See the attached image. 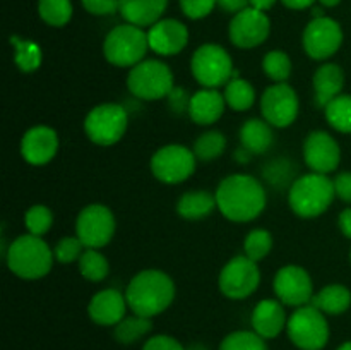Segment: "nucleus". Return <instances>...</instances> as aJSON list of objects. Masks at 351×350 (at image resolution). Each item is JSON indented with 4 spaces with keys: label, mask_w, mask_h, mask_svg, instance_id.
Here are the masks:
<instances>
[{
    "label": "nucleus",
    "mask_w": 351,
    "mask_h": 350,
    "mask_svg": "<svg viewBox=\"0 0 351 350\" xmlns=\"http://www.w3.org/2000/svg\"><path fill=\"white\" fill-rule=\"evenodd\" d=\"M215 196L221 215L235 223L256 220L267 202L263 184L247 174H233L223 178Z\"/></svg>",
    "instance_id": "f257e3e1"
},
{
    "label": "nucleus",
    "mask_w": 351,
    "mask_h": 350,
    "mask_svg": "<svg viewBox=\"0 0 351 350\" xmlns=\"http://www.w3.org/2000/svg\"><path fill=\"white\" fill-rule=\"evenodd\" d=\"M125 299L134 314L153 319L171 305L175 283L165 271L143 270L127 285Z\"/></svg>",
    "instance_id": "f03ea898"
},
{
    "label": "nucleus",
    "mask_w": 351,
    "mask_h": 350,
    "mask_svg": "<svg viewBox=\"0 0 351 350\" xmlns=\"http://www.w3.org/2000/svg\"><path fill=\"white\" fill-rule=\"evenodd\" d=\"M5 261L16 277L23 280H38L50 273L55 254L41 237L26 233L10 242Z\"/></svg>",
    "instance_id": "7ed1b4c3"
},
{
    "label": "nucleus",
    "mask_w": 351,
    "mask_h": 350,
    "mask_svg": "<svg viewBox=\"0 0 351 350\" xmlns=\"http://www.w3.org/2000/svg\"><path fill=\"white\" fill-rule=\"evenodd\" d=\"M335 198V180L315 172L300 175L288 191L290 208L300 218H317L328 211Z\"/></svg>",
    "instance_id": "20e7f679"
},
{
    "label": "nucleus",
    "mask_w": 351,
    "mask_h": 350,
    "mask_svg": "<svg viewBox=\"0 0 351 350\" xmlns=\"http://www.w3.org/2000/svg\"><path fill=\"white\" fill-rule=\"evenodd\" d=\"M147 50H149V40L146 31L129 23L113 27L106 34L103 43V55L106 62L122 69H132L134 65L143 62Z\"/></svg>",
    "instance_id": "39448f33"
},
{
    "label": "nucleus",
    "mask_w": 351,
    "mask_h": 350,
    "mask_svg": "<svg viewBox=\"0 0 351 350\" xmlns=\"http://www.w3.org/2000/svg\"><path fill=\"white\" fill-rule=\"evenodd\" d=\"M288 338L300 350H322L329 342V323L326 314L315 305L307 304L297 307L288 318Z\"/></svg>",
    "instance_id": "423d86ee"
},
{
    "label": "nucleus",
    "mask_w": 351,
    "mask_h": 350,
    "mask_svg": "<svg viewBox=\"0 0 351 350\" xmlns=\"http://www.w3.org/2000/svg\"><path fill=\"white\" fill-rule=\"evenodd\" d=\"M127 88L136 98L154 102L167 98L175 88L173 72L165 62L143 60L130 69L127 75Z\"/></svg>",
    "instance_id": "0eeeda50"
},
{
    "label": "nucleus",
    "mask_w": 351,
    "mask_h": 350,
    "mask_svg": "<svg viewBox=\"0 0 351 350\" xmlns=\"http://www.w3.org/2000/svg\"><path fill=\"white\" fill-rule=\"evenodd\" d=\"M191 71L195 81L209 89L226 86L230 79L237 78L230 54L216 43L201 45L194 51L191 58Z\"/></svg>",
    "instance_id": "6e6552de"
},
{
    "label": "nucleus",
    "mask_w": 351,
    "mask_h": 350,
    "mask_svg": "<svg viewBox=\"0 0 351 350\" xmlns=\"http://www.w3.org/2000/svg\"><path fill=\"white\" fill-rule=\"evenodd\" d=\"M129 126L127 110L119 103H101L89 110L84 120V132L98 146H113L125 134Z\"/></svg>",
    "instance_id": "1a4fd4ad"
},
{
    "label": "nucleus",
    "mask_w": 351,
    "mask_h": 350,
    "mask_svg": "<svg viewBox=\"0 0 351 350\" xmlns=\"http://www.w3.org/2000/svg\"><path fill=\"white\" fill-rule=\"evenodd\" d=\"M115 216L105 205L93 202L79 211L75 220V235L86 249H101L115 235Z\"/></svg>",
    "instance_id": "9d476101"
},
{
    "label": "nucleus",
    "mask_w": 351,
    "mask_h": 350,
    "mask_svg": "<svg viewBox=\"0 0 351 350\" xmlns=\"http://www.w3.org/2000/svg\"><path fill=\"white\" fill-rule=\"evenodd\" d=\"M194 151L184 144L161 146L151 158V172L163 184H180L187 180L197 163Z\"/></svg>",
    "instance_id": "9b49d317"
},
{
    "label": "nucleus",
    "mask_w": 351,
    "mask_h": 350,
    "mask_svg": "<svg viewBox=\"0 0 351 350\" xmlns=\"http://www.w3.org/2000/svg\"><path fill=\"white\" fill-rule=\"evenodd\" d=\"M261 283V271L256 261L250 257L235 256L223 266L218 285L225 297L242 301L250 297Z\"/></svg>",
    "instance_id": "f8f14e48"
},
{
    "label": "nucleus",
    "mask_w": 351,
    "mask_h": 350,
    "mask_svg": "<svg viewBox=\"0 0 351 350\" xmlns=\"http://www.w3.org/2000/svg\"><path fill=\"white\" fill-rule=\"evenodd\" d=\"M261 112L273 127L285 129L291 126L300 112L297 91L288 82H274L263 93Z\"/></svg>",
    "instance_id": "ddd939ff"
},
{
    "label": "nucleus",
    "mask_w": 351,
    "mask_h": 350,
    "mask_svg": "<svg viewBox=\"0 0 351 350\" xmlns=\"http://www.w3.org/2000/svg\"><path fill=\"white\" fill-rule=\"evenodd\" d=\"M274 294L278 301L290 307H302L311 304L314 299V285L307 270L297 264L280 268L273 280Z\"/></svg>",
    "instance_id": "4468645a"
},
{
    "label": "nucleus",
    "mask_w": 351,
    "mask_h": 350,
    "mask_svg": "<svg viewBox=\"0 0 351 350\" xmlns=\"http://www.w3.org/2000/svg\"><path fill=\"white\" fill-rule=\"evenodd\" d=\"M304 48L314 60H328L343 45V30L331 17H314L304 31Z\"/></svg>",
    "instance_id": "2eb2a0df"
},
{
    "label": "nucleus",
    "mask_w": 351,
    "mask_h": 350,
    "mask_svg": "<svg viewBox=\"0 0 351 350\" xmlns=\"http://www.w3.org/2000/svg\"><path fill=\"white\" fill-rule=\"evenodd\" d=\"M271 31L269 17L266 12L254 7L240 10L230 23V41L239 48H256L267 40Z\"/></svg>",
    "instance_id": "dca6fc26"
},
{
    "label": "nucleus",
    "mask_w": 351,
    "mask_h": 350,
    "mask_svg": "<svg viewBox=\"0 0 351 350\" xmlns=\"http://www.w3.org/2000/svg\"><path fill=\"white\" fill-rule=\"evenodd\" d=\"M304 161L315 174H331L341 161L338 141L326 130H312L304 143Z\"/></svg>",
    "instance_id": "f3484780"
},
{
    "label": "nucleus",
    "mask_w": 351,
    "mask_h": 350,
    "mask_svg": "<svg viewBox=\"0 0 351 350\" xmlns=\"http://www.w3.org/2000/svg\"><path fill=\"white\" fill-rule=\"evenodd\" d=\"M58 151L57 130L48 126H34L24 132L21 139V154L24 161L34 167L50 163Z\"/></svg>",
    "instance_id": "a211bd4d"
},
{
    "label": "nucleus",
    "mask_w": 351,
    "mask_h": 350,
    "mask_svg": "<svg viewBox=\"0 0 351 350\" xmlns=\"http://www.w3.org/2000/svg\"><path fill=\"white\" fill-rule=\"evenodd\" d=\"M149 48L158 55L171 57L187 47L189 30L177 19H160L147 31Z\"/></svg>",
    "instance_id": "6ab92c4d"
},
{
    "label": "nucleus",
    "mask_w": 351,
    "mask_h": 350,
    "mask_svg": "<svg viewBox=\"0 0 351 350\" xmlns=\"http://www.w3.org/2000/svg\"><path fill=\"white\" fill-rule=\"evenodd\" d=\"M125 294L117 288H105L96 292L88 304V314L93 323L99 326H117L127 316Z\"/></svg>",
    "instance_id": "aec40b11"
},
{
    "label": "nucleus",
    "mask_w": 351,
    "mask_h": 350,
    "mask_svg": "<svg viewBox=\"0 0 351 350\" xmlns=\"http://www.w3.org/2000/svg\"><path fill=\"white\" fill-rule=\"evenodd\" d=\"M250 325H252L254 331L263 336L264 340L276 338L287 329L288 325L285 304L276 299H264V301L257 302L252 311Z\"/></svg>",
    "instance_id": "412c9836"
},
{
    "label": "nucleus",
    "mask_w": 351,
    "mask_h": 350,
    "mask_svg": "<svg viewBox=\"0 0 351 350\" xmlns=\"http://www.w3.org/2000/svg\"><path fill=\"white\" fill-rule=\"evenodd\" d=\"M225 108L226 102L223 93H219L218 89L202 88L192 95L189 115L199 126H211L216 120H219Z\"/></svg>",
    "instance_id": "4be33fe9"
},
{
    "label": "nucleus",
    "mask_w": 351,
    "mask_h": 350,
    "mask_svg": "<svg viewBox=\"0 0 351 350\" xmlns=\"http://www.w3.org/2000/svg\"><path fill=\"white\" fill-rule=\"evenodd\" d=\"M345 88V72L338 64H324L314 74V98L319 108H326Z\"/></svg>",
    "instance_id": "5701e85b"
},
{
    "label": "nucleus",
    "mask_w": 351,
    "mask_h": 350,
    "mask_svg": "<svg viewBox=\"0 0 351 350\" xmlns=\"http://www.w3.org/2000/svg\"><path fill=\"white\" fill-rule=\"evenodd\" d=\"M167 5L168 0H119V12L129 24L151 27L161 19Z\"/></svg>",
    "instance_id": "b1692460"
},
{
    "label": "nucleus",
    "mask_w": 351,
    "mask_h": 350,
    "mask_svg": "<svg viewBox=\"0 0 351 350\" xmlns=\"http://www.w3.org/2000/svg\"><path fill=\"white\" fill-rule=\"evenodd\" d=\"M274 143L273 126L264 119H249L240 127V146L256 156L269 151Z\"/></svg>",
    "instance_id": "393cba45"
},
{
    "label": "nucleus",
    "mask_w": 351,
    "mask_h": 350,
    "mask_svg": "<svg viewBox=\"0 0 351 350\" xmlns=\"http://www.w3.org/2000/svg\"><path fill=\"white\" fill-rule=\"evenodd\" d=\"M215 208H218L216 196L208 191H189L180 196L177 201V211L184 220H197L208 218Z\"/></svg>",
    "instance_id": "a878e982"
},
{
    "label": "nucleus",
    "mask_w": 351,
    "mask_h": 350,
    "mask_svg": "<svg viewBox=\"0 0 351 350\" xmlns=\"http://www.w3.org/2000/svg\"><path fill=\"white\" fill-rule=\"evenodd\" d=\"M311 304L324 312L326 316H339L350 309L351 292L345 285H328L314 295Z\"/></svg>",
    "instance_id": "bb28decb"
},
{
    "label": "nucleus",
    "mask_w": 351,
    "mask_h": 350,
    "mask_svg": "<svg viewBox=\"0 0 351 350\" xmlns=\"http://www.w3.org/2000/svg\"><path fill=\"white\" fill-rule=\"evenodd\" d=\"M151 329H153L151 318L132 314L125 316L119 325L113 326V336L122 345H132V343H137L143 338H146L151 333Z\"/></svg>",
    "instance_id": "cd10ccee"
},
{
    "label": "nucleus",
    "mask_w": 351,
    "mask_h": 350,
    "mask_svg": "<svg viewBox=\"0 0 351 350\" xmlns=\"http://www.w3.org/2000/svg\"><path fill=\"white\" fill-rule=\"evenodd\" d=\"M225 96L226 106H230L235 112H245V110L252 108L256 103V89L249 81L242 78H232L225 86Z\"/></svg>",
    "instance_id": "c85d7f7f"
},
{
    "label": "nucleus",
    "mask_w": 351,
    "mask_h": 350,
    "mask_svg": "<svg viewBox=\"0 0 351 350\" xmlns=\"http://www.w3.org/2000/svg\"><path fill=\"white\" fill-rule=\"evenodd\" d=\"M14 47V62L23 72H34L43 62V51L34 41L21 40L19 36H10Z\"/></svg>",
    "instance_id": "c756f323"
},
{
    "label": "nucleus",
    "mask_w": 351,
    "mask_h": 350,
    "mask_svg": "<svg viewBox=\"0 0 351 350\" xmlns=\"http://www.w3.org/2000/svg\"><path fill=\"white\" fill-rule=\"evenodd\" d=\"M263 175L271 185L278 189H285L287 185L293 184L298 177L297 175V167H295L293 161L290 158H274V160H269L263 168Z\"/></svg>",
    "instance_id": "7c9ffc66"
},
{
    "label": "nucleus",
    "mask_w": 351,
    "mask_h": 350,
    "mask_svg": "<svg viewBox=\"0 0 351 350\" xmlns=\"http://www.w3.org/2000/svg\"><path fill=\"white\" fill-rule=\"evenodd\" d=\"M326 120L338 132L351 134V95H339L324 108Z\"/></svg>",
    "instance_id": "2f4dec72"
},
{
    "label": "nucleus",
    "mask_w": 351,
    "mask_h": 350,
    "mask_svg": "<svg viewBox=\"0 0 351 350\" xmlns=\"http://www.w3.org/2000/svg\"><path fill=\"white\" fill-rule=\"evenodd\" d=\"M226 150V137L219 130H208L195 139L194 151L195 158L201 161H213L221 156Z\"/></svg>",
    "instance_id": "473e14b6"
},
{
    "label": "nucleus",
    "mask_w": 351,
    "mask_h": 350,
    "mask_svg": "<svg viewBox=\"0 0 351 350\" xmlns=\"http://www.w3.org/2000/svg\"><path fill=\"white\" fill-rule=\"evenodd\" d=\"M79 273L88 281H103L110 273V264L98 249H86L79 257Z\"/></svg>",
    "instance_id": "72a5a7b5"
},
{
    "label": "nucleus",
    "mask_w": 351,
    "mask_h": 350,
    "mask_svg": "<svg viewBox=\"0 0 351 350\" xmlns=\"http://www.w3.org/2000/svg\"><path fill=\"white\" fill-rule=\"evenodd\" d=\"M40 17L53 27H62L71 21L72 3L71 0H38Z\"/></svg>",
    "instance_id": "f704fd0d"
},
{
    "label": "nucleus",
    "mask_w": 351,
    "mask_h": 350,
    "mask_svg": "<svg viewBox=\"0 0 351 350\" xmlns=\"http://www.w3.org/2000/svg\"><path fill=\"white\" fill-rule=\"evenodd\" d=\"M219 350H267V343L254 329H239L221 340Z\"/></svg>",
    "instance_id": "c9c22d12"
},
{
    "label": "nucleus",
    "mask_w": 351,
    "mask_h": 350,
    "mask_svg": "<svg viewBox=\"0 0 351 350\" xmlns=\"http://www.w3.org/2000/svg\"><path fill=\"white\" fill-rule=\"evenodd\" d=\"M271 249H273V235L266 229H254L243 240L245 256L256 263L263 261L271 253Z\"/></svg>",
    "instance_id": "e433bc0d"
},
{
    "label": "nucleus",
    "mask_w": 351,
    "mask_h": 350,
    "mask_svg": "<svg viewBox=\"0 0 351 350\" xmlns=\"http://www.w3.org/2000/svg\"><path fill=\"white\" fill-rule=\"evenodd\" d=\"M24 225H26L27 233L43 237L45 233L50 232L51 225H53V213L45 205L31 206L24 215Z\"/></svg>",
    "instance_id": "4c0bfd02"
},
{
    "label": "nucleus",
    "mask_w": 351,
    "mask_h": 350,
    "mask_svg": "<svg viewBox=\"0 0 351 350\" xmlns=\"http://www.w3.org/2000/svg\"><path fill=\"white\" fill-rule=\"evenodd\" d=\"M263 69L274 82H287L291 75V58L283 50H273L264 57Z\"/></svg>",
    "instance_id": "58836bf2"
},
{
    "label": "nucleus",
    "mask_w": 351,
    "mask_h": 350,
    "mask_svg": "<svg viewBox=\"0 0 351 350\" xmlns=\"http://www.w3.org/2000/svg\"><path fill=\"white\" fill-rule=\"evenodd\" d=\"M84 253V244L81 242L77 235L75 237H64V239L58 240V244L55 246L53 254L55 261L62 264L74 263V261H79V257Z\"/></svg>",
    "instance_id": "ea45409f"
},
{
    "label": "nucleus",
    "mask_w": 351,
    "mask_h": 350,
    "mask_svg": "<svg viewBox=\"0 0 351 350\" xmlns=\"http://www.w3.org/2000/svg\"><path fill=\"white\" fill-rule=\"evenodd\" d=\"M218 0H180L182 12L191 19H202L209 16Z\"/></svg>",
    "instance_id": "a19ab883"
},
{
    "label": "nucleus",
    "mask_w": 351,
    "mask_h": 350,
    "mask_svg": "<svg viewBox=\"0 0 351 350\" xmlns=\"http://www.w3.org/2000/svg\"><path fill=\"white\" fill-rule=\"evenodd\" d=\"M191 98L192 95H189V91L182 86H175L171 89L170 95L167 96L168 105H170V110L177 115H182V113L187 112L189 113V105H191Z\"/></svg>",
    "instance_id": "79ce46f5"
},
{
    "label": "nucleus",
    "mask_w": 351,
    "mask_h": 350,
    "mask_svg": "<svg viewBox=\"0 0 351 350\" xmlns=\"http://www.w3.org/2000/svg\"><path fill=\"white\" fill-rule=\"evenodd\" d=\"M143 350H187L170 335H153L144 342Z\"/></svg>",
    "instance_id": "37998d69"
},
{
    "label": "nucleus",
    "mask_w": 351,
    "mask_h": 350,
    "mask_svg": "<svg viewBox=\"0 0 351 350\" xmlns=\"http://www.w3.org/2000/svg\"><path fill=\"white\" fill-rule=\"evenodd\" d=\"M84 9L95 16H108L119 10V0H81Z\"/></svg>",
    "instance_id": "c03bdc74"
},
{
    "label": "nucleus",
    "mask_w": 351,
    "mask_h": 350,
    "mask_svg": "<svg viewBox=\"0 0 351 350\" xmlns=\"http://www.w3.org/2000/svg\"><path fill=\"white\" fill-rule=\"evenodd\" d=\"M335 191L339 199L351 205V172H343L335 178Z\"/></svg>",
    "instance_id": "a18cd8bd"
},
{
    "label": "nucleus",
    "mask_w": 351,
    "mask_h": 350,
    "mask_svg": "<svg viewBox=\"0 0 351 350\" xmlns=\"http://www.w3.org/2000/svg\"><path fill=\"white\" fill-rule=\"evenodd\" d=\"M219 7L226 12H240V10L247 9L250 5V0H218Z\"/></svg>",
    "instance_id": "49530a36"
},
{
    "label": "nucleus",
    "mask_w": 351,
    "mask_h": 350,
    "mask_svg": "<svg viewBox=\"0 0 351 350\" xmlns=\"http://www.w3.org/2000/svg\"><path fill=\"white\" fill-rule=\"evenodd\" d=\"M338 223H339V230L343 232V235L351 239V208L343 209V211L339 213Z\"/></svg>",
    "instance_id": "de8ad7c7"
},
{
    "label": "nucleus",
    "mask_w": 351,
    "mask_h": 350,
    "mask_svg": "<svg viewBox=\"0 0 351 350\" xmlns=\"http://www.w3.org/2000/svg\"><path fill=\"white\" fill-rule=\"evenodd\" d=\"M288 9H293V10H302V9H307L311 7L315 0H281Z\"/></svg>",
    "instance_id": "09e8293b"
},
{
    "label": "nucleus",
    "mask_w": 351,
    "mask_h": 350,
    "mask_svg": "<svg viewBox=\"0 0 351 350\" xmlns=\"http://www.w3.org/2000/svg\"><path fill=\"white\" fill-rule=\"evenodd\" d=\"M233 156H235V160L239 161V163H249L250 158H252L254 154L250 153V151H247L243 146H240V148H237V151L233 153Z\"/></svg>",
    "instance_id": "8fccbe9b"
},
{
    "label": "nucleus",
    "mask_w": 351,
    "mask_h": 350,
    "mask_svg": "<svg viewBox=\"0 0 351 350\" xmlns=\"http://www.w3.org/2000/svg\"><path fill=\"white\" fill-rule=\"evenodd\" d=\"M274 3H276V0H250V7H254L257 10H263V12L271 9Z\"/></svg>",
    "instance_id": "3c124183"
},
{
    "label": "nucleus",
    "mask_w": 351,
    "mask_h": 350,
    "mask_svg": "<svg viewBox=\"0 0 351 350\" xmlns=\"http://www.w3.org/2000/svg\"><path fill=\"white\" fill-rule=\"evenodd\" d=\"M339 2H341V0H319V3L324 7H336Z\"/></svg>",
    "instance_id": "603ef678"
},
{
    "label": "nucleus",
    "mask_w": 351,
    "mask_h": 350,
    "mask_svg": "<svg viewBox=\"0 0 351 350\" xmlns=\"http://www.w3.org/2000/svg\"><path fill=\"white\" fill-rule=\"evenodd\" d=\"M336 350H351V342H345L338 347Z\"/></svg>",
    "instance_id": "864d4df0"
},
{
    "label": "nucleus",
    "mask_w": 351,
    "mask_h": 350,
    "mask_svg": "<svg viewBox=\"0 0 351 350\" xmlns=\"http://www.w3.org/2000/svg\"><path fill=\"white\" fill-rule=\"evenodd\" d=\"M350 257H351V254H350Z\"/></svg>",
    "instance_id": "5fc2aeb1"
}]
</instances>
